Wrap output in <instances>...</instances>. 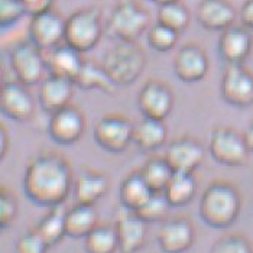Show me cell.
Wrapping results in <instances>:
<instances>
[{
	"mask_svg": "<svg viewBox=\"0 0 253 253\" xmlns=\"http://www.w3.org/2000/svg\"><path fill=\"white\" fill-rule=\"evenodd\" d=\"M209 70L210 59L206 49L194 42L182 45L174 57V73L182 83H198L206 78Z\"/></svg>",
	"mask_w": 253,
	"mask_h": 253,
	"instance_id": "obj_14",
	"label": "cell"
},
{
	"mask_svg": "<svg viewBox=\"0 0 253 253\" xmlns=\"http://www.w3.org/2000/svg\"><path fill=\"white\" fill-rule=\"evenodd\" d=\"M28 16L39 15L49 9H54L55 0H20Z\"/></svg>",
	"mask_w": 253,
	"mask_h": 253,
	"instance_id": "obj_38",
	"label": "cell"
},
{
	"mask_svg": "<svg viewBox=\"0 0 253 253\" xmlns=\"http://www.w3.org/2000/svg\"><path fill=\"white\" fill-rule=\"evenodd\" d=\"M151 26V15L137 0H120L112 9L106 32L120 42H136Z\"/></svg>",
	"mask_w": 253,
	"mask_h": 253,
	"instance_id": "obj_5",
	"label": "cell"
},
{
	"mask_svg": "<svg viewBox=\"0 0 253 253\" xmlns=\"http://www.w3.org/2000/svg\"><path fill=\"white\" fill-rule=\"evenodd\" d=\"M135 123L123 115H106L94 127V140L98 146L107 152H125L130 143H133Z\"/></svg>",
	"mask_w": 253,
	"mask_h": 253,
	"instance_id": "obj_8",
	"label": "cell"
},
{
	"mask_svg": "<svg viewBox=\"0 0 253 253\" xmlns=\"http://www.w3.org/2000/svg\"><path fill=\"white\" fill-rule=\"evenodd\" d=\"M28 35L29 41L43 52H48L64 43L65 18L55 9L29 16Z\"/></svg>",
	"mask_w": 253,
	"mask_h": 253,
	"instance_id": "obj_10",
	"label": "cell"
},
{
	"mask_svg": "<svg viewBox=\"0 0 253 253\" xmlns=\"http://www.w3.org/2000/svg\"><path fill=\"white\" fill-rule=\"evenodd\" d=\"M26 16L20 0H0V29L12 28Z\"/></svg>",
	"mask_w": 253,
	"mask_h": 253,
	"instance_id": "obj_35",
	"label": "cell"
},
{
	"mask_svg": "<svg viewBox=\"0 0 253 253\" xmlns=\"http://www.w3.org/2000/svg\"><path fill=\"white\" fill-rule=\"evenodd\" d=\"M195 18L206 31L221 32L234 25L237 12L230 0H200Z\"/></svg>",
	"mask_w": 253,
	"mask_h": 253,
	"instance_id": "obj_20",
	"label": "cell"
},
{
	"mask_svg": "<svg viewBox=\"0 0 253 253\" xmlns=\"http://www.w3.org/2000/svg\"><path fill=\"white\" fill-rule=\"evenodd\" d=\"M85 132V116L77 106L70 104L49 116L48 135L59 146L77 143Z\"/></svg>",
	"mask_w": 253,
	"mask_h": 253,
	"instance_id": "obj_12",
	"label": "cell"
},
{
	"mask_svg": "<svg viewBox=\"0 0 253 253\" xmlns=\"http://www.w3.org/2000/svg\"><path fill=\"white\" fill-rule=\"evenodd\" d=\"M9 62L15 80L26 87L39 84L48 73L45 52L31 41L18 43L10 51Z\"/></svg>",
	"mask_w": 253,
	"mask_h": 253,
	"instance_id": "obj_7",
	"label": "cell"
},
{
	"mask_svg": "<svg viewBox=\"0 0 253 253\" xmlns=\"http://www.w3.org/2000/svg\"><path fill=\"white\" fill-rule=\"evenodd\" d=\"M194 226L188 218L164 220L156 234V242L162 253H185L194 243Z\"/></svg>",
	"mask_w": 253,
	"mask_h": 253,
	"instance_id": "obj_17",
	"label": "cell"
},
{
	"mask_svg": "<svg viewBox=\"0 0 253 253\" xmlns=\"http://www.w3.org/2000/svg\"><path fill=\"white\" fill-rule=\"evenodd\" d=\"M74 85L85 91L98 90L106 94H115L117 91V87L110 80L103 65L87 59L84 61V65L74 81Z\"/></svg>",
	"mask_w": 253,
	"mask_h": 253,
	"instance_id": "obj_26",
	"label": "cell"
},
{
	"mask_svg": "<svg viewBox=\"0 0 253 253\" xmlns=\"http://www.w3.org/2000/svg\"><path fill=\"white\" fill-rule=\"evenodd\" d=\"M103 68L117 88L136 83L146 68V55L137 42L117 41L103 57Z\"/></svg>",
	"mask_w": 253,
	"mask_h": 253,
	"instance_id": "obj_3",
	"label": "cell"
},
{
	"mask_svg": "<svg viewBox=\"0 0 253 253\" xmlns=\"http://www.w3.org/2000/svg\"><path fill=\"white\" fill-rule=\"evenodd\" d=\"M98 224L94 206L77 204L65 213V236L70 239H84Z\"/></svg>",
	"mask_w": 253,
	"mask_h": 253,
	"instance_id": "obj_24",
	"label": "cell"
},
{
	"mask_svg": "<svg viewBox=\"0 0 253 253\" xmlns=\"http://www.w3.org/2000/svg\"><path fill=\"white\" fill-rule=\"evenodd\" d=\"M137 109L143 117L165 120L174 109L171 87L159 80H148L137 93Z\"/></svg>",
	"mask_w": 253,
	"mask_h": 253,
	"instance_id": "obj_11",
	"label": "cell"
},
{
	"mask_svg": "<svg viewBox=\"0 0 253 253\" xmlns=\"http://www.w3.org/2000/svg\"><path fill=\"white\" fill-rule=\"evenodd\" d=\"M168 127L165 120L143 117L133 127V143L142 152H154L167 142Z\"/></svg>",
	"mask_w": 253,
	"mask_h": 253,
	"instance_id": "obj_23",
	"label": "cell"
},
{
	"mask_svg": "<svg viewBox=\"0 0 253 253\" xmlns=\"http://www.w3.org/2000/svg\"><path fill=\"white\" fill-rule=\"evenodd\" d=\"M152 3H155L158 6H161V4H165V3H171V1H178V0H151Z\"/></svg>",
	"mask_w": 253,
	"mask_h": 253,
	"instance_id": "obj_43",
	"label": "cell"
},
{
	"mask_svg": "<svg viewBox=\"0 0 253 253\" xmlns=\"http://www.w3.org/2000/svg\"><path fill=\"white\" fill-rule=\"evenodd\" d=\"M74 83L65 78L46 76L39 83L38 101L46 115H54L71 104L74 96Z\"/></svg>",
	"mask_w": 253,
	"mask_h": 253,
	"instance_id": "obj_19",
	"label": "cell"
},
{
	"mask_svg": "<svg viewBox=\"0 0 253 253\" xmlns=\"http://www.w3.org/2000/svg\"><path fill=\"white\" fill-rule=\"evenodd\" d=\"M139 171L154 193H164L165 187L174 175V171L169 167L165 156L149 158Z\"/></svg>",
	"mask_w": 253,
	"mask_h": 253,
	"instance_id": "obj_29",
	"label": "cell"
},
{
	"mask_svg": "<svg viewBox=\"0 0 253 253\" xmlns=\"http://www.w3.org/2000/svg\"><path fill=\"white\" fill-rule=\"evenodd\" d=\"M0 113L9 120L25 123L35 116V100L19 81H6L0 91Z\"/></svg>",
	"mask_w": 253,
	"mask_h": 253,
	"instance_id": "obj_13",
	"label": "cell"
},
{
	"mask_svg": "<svg viewBox=\"0 0 253 253\" xmlns=\"http://www.w3.org/2000/svg\"><path fill=\"white\" fill-rule=\"evenodd\" d=\"M48 249V243L35 229L22 234L15 245V253H46Z\"/></svg>",
	"mask_w": 253,
	"mask_h": 253,
	"instance_id": "obj_36",
	"label": "cell"
},
{
	"mask_svg": "<svg viewBox=\"0 0 253 253\" xmlns=\"http://www.w3.org/2000/svg\"><path fill=\"white\" fill-rule=\"evenodd\" d=\"M152 194L154 191L143 179L140 171H135L126 176L120 184V191H119L120 206L137 211L151 198Z\"/></svg>",
	"mask_w": 253,
	"mask_h": 253,
	"instance_id": "obj_25",
	"label": "cell"
},
{
	"mask_svg": "<svg viewBox=\"0 0 253 253\" xmlns=\"http://www.w3.org/2000/svg\"><path fill=\"white\" fill-rule=\"evenodd\" d=\"M84 249L87 253H116L119 243L115 226L97 224L84 237Z\"/></svg>",
	"mask_w": 253,
	"mask_h": 253,
	"instance_id": "obj_31",
	"label": "cell"
},
{
	"mask_svg": "<svg viewBox=\"0 0 253 253\" xmlns=\"http://www.w3.org/2000/svg\"><path fill=\"white\" fill-rule=\"evenodd\" d=\"M239 18L242 20V25L253 31V0H246L239 12Z\"/></svg>",
	"mask_w": 253,
	"mask_h": 253,
	"instance_id": "obj_39",
	"label": "cell"
},
{
	"mask_svg": "<svg viewBox=\"0 0 253 253\" xmlns=\"http://www.w3.org/2000/svg\"><path fill=\"white\" fill-rule=\"evenodd\" d=\"M209 152L217 164L230 168L243 167L249 156L243 133L230 126H217L210 132Z\"/></svg>",
	"mask_w": 253,
	"mask_h": 253,
	"instance_id": "obj_6",
	"label": "cell"
},
{
	"mask_svg": "<svg viewBox=\"0 0 253 253\" xmlns=\"http://www.w3.org/2000/svg\"><path fill=\"white\" fill-rule=\"evenodd\" d=\"M4 84H6V80H4V71H3V68L0 67V91L3 90Z\"/></svg>",
	"mask_w": 253,
	"mask_h": 253,
	"instance_id": "obj_42",
	"label": "cell"
},
{
	"mask_svg": "<svg viewBox=\"0 0 253 253\" xmlns=\"http://www.w3.org/2000/svg\"><path fill=\"white\" fill-rule=\"evenodd\" d=\"M115 230L120 253H137L146 243V221L133 210L120 206L116 214Z\"/></svg>",
	"mask_w": 253,
	"mask_h": 253,
	"instance_id": "obj_16",
	"label": "cell"
},
{
	"mask_svg": "<svg viewBox=\"0 0 253 253\" xmlns=\"http://www.w3.org/2000/svg\"><path fill=\"white\" fill-rule=\"evenodd\" d=\"M190 20H191V15L188 7L182 4L179 0L158 6L155 22L175 31L179 35L188 28Z\"/></svg>",
	"mask_w": 253,
	"mask_h": 253,
	"instance_id": "obj_30",
	"label": "cell"
},
{
	"mask_svg": "<svg viewBox=\"0 0 253 253\" xmlns=\"http://www.w3.org/2000/svg\"><path fill=\"white\" fill-rule=\"evenodd\" d=\"M220 96L233 107L253 104V73L243 64L226 65L220 80Z\"/></svg>",
	"mask_w": 253,
	"mask_h": 253,
	"instance_id": "obj_9",
	"label": "cell"
},
{
	"mask_svg": "<svg viewBox=\"0 0 253 253\" xmlns=\"http://www.w3.org/2000/svg\"><path fill=\"white\" fill-rule=\"evenodd\" d=\"M242 198L239 190L227 181L211 182L200 200L198 213L211 229H227L240 214Z\"/></svg>",
	"mask_w": 253,
	"mask_h": 253,
	"instance_id": "obj_2",
	"label": "cell"
},
{
	"mask_svg": "<svg viewBox=\"0 0 253 253\" xmlns=\"http://www.w3.org/2000/svg\"><path fill=\"white\" fill-rule=\"evenodd\" d=\"M65 213L67 209L64 204L51 207L35 227V230L48 243L49 248L59 243L65 237Z\"/></svg>",
	"mask_w": 253,
	"mask_h": 253,
	"instance_id": "obj_28",
	"label": "cell"
},
{
	"mask_svg": "<svg viewBox=\"0 0 253 253\" xmlns=\"http://www.w3.org/2000/svg\"><path fill=\"white\" fill-rule=\"evenodd\" d=\"M164 156L174 172L194 174L195 169H198L204 161L206 151L198 139L182 136L168 145Z\"/></svg>",
	"mask_w": 253,
	"mask_h": 253,
	"instance_id": "obj_15",
	"label": "cell"
},
{
	"mask_svg": "<svg viewBox=\"0 0 253 253\" xmlns=\"http://www.w3.org/2000/svg\"><path fill=\"white\" fill-rule=\"evenodd\" d=\"M103 13L97 6H85L65 18L64 43L85 54L94 49L104 34Z\"/></svg>",
	"mask_w": 253,
	"mask_h": 253,
	"instance_id": "obj_4",
	"label": "cell"
},
{
	"mask_svg": "<svg viewBox=\"0 0 253 253\" xmlns=\"http://www.w3.org/2000/svg\"><path fill=\"white\" fill-rule=\"evenodd\" d=\"M73 184L74 172L68 159L58 152H43L28 162L22 188L31 203L51 209L65 203Z\"/></svg>",
	"mask_w": 253,
	"mask_h": 253,
	"instance_id": "obj_1",
	"label": "cell"
},
{
	"mask_svg": "<svg viewBox=\"0 0 253 253\" xmlns=\"http://www.w3.org/2000/svg\"><path fill=\"white\" fill-rule=\"evenodd\" d=\"M18 203L9 190L0 187V230L6 229L16 217Z\"/></svg>",
	"mask_w": 253,
	"mask_h": 253,
	"instance_id": "obj_37",
	"label": "cell"
},
{
	"mask_svg": "<svg viewBox=\"0 0 253 253\" xmlns=\"http://www.w3.org/2000/svg\"><path fill=\"white\" fill-rule=\"evenodd\" d=\"M179 39V34L155 22L154 25L149 26V29L146 31V41L148 45L156 51V52H169L171 49H174Z\"/></svg>",
	"mask_w": 253,
	"mask_h": 253,
	"instance_id": "obj_32",
	"label": "cell"
},
{
	"mask_svg": "<svg viewBox=\"0 0 253 253\" xmlns=\"http://www.w3.org/2000/svg\"><path fill=\"white\" fill-rule=\"evenodd\" d=\"M169 203L167 201L164 193H154L151 198L137 210L136 213L146 223L151 221H164L169 210Z\"/></svg>",
	"mask_w": 253,
	"mask_h": 253,
	"instance_id": "obj_33",
	"label": "cell"
},
{
	"mask_svg": "<svg viewBox=\"0 0 253 253\" xmlns=\"http://www.w3.org/2000/svg\"><path fill=\"white\" fill-rule=\"evenodd\" d=\"M109 191V178L96 169H87L74 179L73 194L77 204L94 206Z\"/></svg>",
	"mask_w": 253,
	"mask_h": 253,
	"instance_id": "obj_22",
	"label": "cell"
},
{
	"mask_svg": "<svg viewBox=\"0 0 253 253\" xmlns=\"http://www.w3.org/2000/svg\"><path fill=\"white\" fill-rule=\"evenodd\" d=\"M210 253H253L249 240L240 234H229L220 237L211 248Z\"/></svg>",
	"mask_w": 253,
	"mask_h": 253,
	"instance_id": "obj_34",
	"label": "cell"
},
{
	"mask_svg": "<svg viewBox=\"0 0 253 253\" xmlns=\"http://www.w3.org/2000/svg\"><path fill=\"white\" fill-rule=\"evenodd\" d=\"M10 148V135L4 125L0 123V162L6 158Z\"/></svg>",
	"mask_w": 253,
	"mask_h": 253,
	"instance_id": "obj_40",
	"label": "cell"
},
{
	"mask_svg": "<svg viewBox=\"0 0 253 253\" xmlns=\"http://www.w3.org/2000/svg\"><path fill=\"white\" fill-rule=\"evenodd\" d=\"M253 48V37L248 28L232 25L230 28L220 32L217 51L220 58L227 65L245 64L249 58Z\"/></svg>",
	"mask_w": 253,
	"mask_h": 253,
	"instance_id": "obj_18",
	"label": "cell"
},
{
	"mask_svg": "<svg viewBox=\"0 0 253 253\" xmlns=\"http://www.w3.org/2000/svg\"><path fill=\"white\" fill-rule=\"evenodd\" d=\"M197 193V182L194 174H181L174 172L168 185L164 190V195L171 207L181 209L188 206L194 200Z\"/></svg>",
	"mask_w": 253,
	"mask_h": 253,
	"instance_id": "obj_27",
	"label": "cell"
},
{
	"mask_svg": "<svg viewBox=\"0 0 253 253\" xmlns=\"http://www.w3.org/2000/svg\"><path fill=\"white\" fill-rule=\"evenodd\" d=\"M45 57L49 76L65 78L73 83L76 81L85 61L81 52H78L77 49L71 48L67 43H61L57 48L48 51Z\"/></svg>",
	"mask_w": 253,
	"mask_h": 253,
	"instance_id": "obj_21",
	"label": "cell"
},
{
	"mask_svg": "<svg viewBox=\"0 0 253 253\" xmlns=\"http://www.w3.org/2000/svg\"><path fill=\"white\" fill-rule=\"evenodd\" d=\"M243 139H245V143H246L249 154H253V122H251L249 126L246 127V130L243 133Z\"/></svg>",
	"mask_w": 253,
	"mask_h": 253,
	"instance_id": "obj_41",
	"label": "cell"
}]
</instances>
